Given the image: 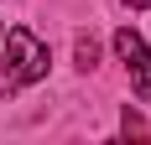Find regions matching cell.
<instances>
[{
	"instance_id": "3957f363",
	"label": "cell",
	"mask_w": 151,
	"mask_h": 145,
	"mask_svg": "<svg viewBox=\"0 0 151 145\" xmlns=\"http://www.w3.org/2000/svg\"><path fill=\"white\" fill-rule=\"evenodd\" d=\"M73 52H78V68H83V72L99 62V42H94V36H78V42H73Z\"/></svg>"
},
{
	"instance_id": "277c9868",
	"label": "cell",
	"mask_w": 151,
	"mask_h": 145,
	"mask_svg": "<svg viewBox=\"0 0 151 145\" xmlns=\"http://www.w3.org/2000/svg\"><path fill=\"white\" fill-rule=\"evenodd\" d=\"M125 5H130V11H146V5H151V0H125Z\"/></svg>"
},
{
	"instance_id": "7a4b0ae2",
	"label": "cell",
	"mask_w": 151,
	"mask_h": 145,
	"mask_svg": "<svg viewBox=\"0 0 151 145\" xmlns=\"http://www.w3.org/2000/svg\"><path fill=\"white\" fill-rule=\"evenodd\" d=\"M115 52H120L125 72H130L136 99L151 104V52H146V36H141V31H130V26H120V31H115Z\"/></svg>"
},
{
	"instance_id": "6da1fadb",
	"label": "cell",
	"mask_w": 151,
	"mask_h": 145,
	"mask_svg": "<svg viewBox=\"0 0 151 145\" xmlns=\"http://www.w3.org/2000/svg\"><path fill=\"white\" fill-rule=\"evenodd\" d=\"M47 78V42L31 26H11L5 31V68H0V99H11L16 88L42 83Z\"/></svg>"
}]
</instances>
